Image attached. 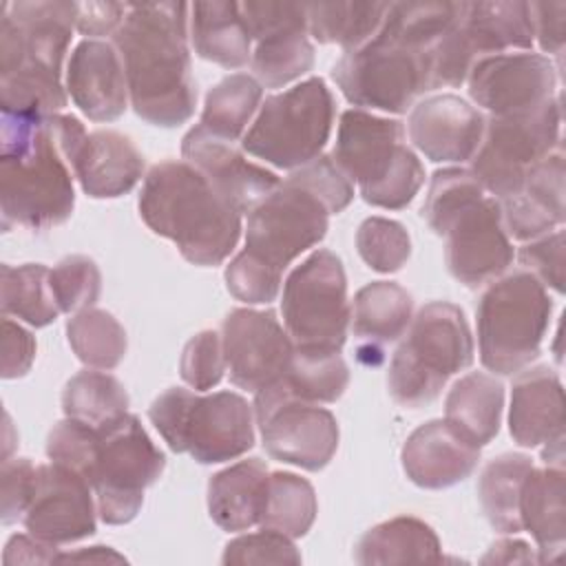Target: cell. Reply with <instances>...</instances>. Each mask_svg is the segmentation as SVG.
I'll use <instances>...</instances> for the list:
<instances>
[{
  "label": "cell",
  "mask_w": 566,
  "mask_h": 566,
  "mask_svg": "<svg viewBox=\"0 0 566 566\" xmlns=\"http://www.w3.org/2000/svg\"><path fill=\"white\" fill-rule=\"evenodd\" d=\"M509 431L520 447H539L564 438V389L555 369L537 365L515 374Z\"/></svg>",
  "instance_id": "cell-26"
},
{
  "label": "cell",
  "mask_w": 566,
  "mask_h": 566,
  "mask_svg": "<svg viewBox=\"0 0 566 566\" xmlns=\"http://www.w3.org/2000/svg\"><path fill=\"white\" fill-rule=\"evenodd\" d=\"M49 268L42 263L0 268V305L4 316H18L31 327L51 325L60 307L51 292Z\"/></svg>",
  "instance_id": "cell-39"
},
{
  "label": "cell",
  "mask_w": 566,
  "mask_h": 566,
  "mask_svg": "<svg viewBox=\"0 0 566 566\" xmlns=\"http://www.w3.org/2000/svg\"><path fill=\"white\" fill-rule=\"evenodd\" d=\"M329 226L327 208L294 181H281L248 212L245 252L281 272L316 245Z\"/></svg>",
  "instance_id": "cell-15"
},
{
  "label": "cell",
  "mask_w": 566,
  "mask_h": 566,
  "mask_svg": "<svg viewBox=\"0 0 566 566\" xmlns=\"http://www.w3.org/2000/svg\"><path fill=\"white\" fill-rule=\"evenodd\" d=\"M33 482H35V467L29 458L2 460V471H0L2 524H13V522H18V517H24V511L31 502Z\"/></svg>",
  "instance_id": "cell-50"
},
{
  "label": "cell",
  "mask_w": 566,
  "mask_h": 566,
  "mask_svg": "<svg viewBox=\"0 0 566 566\" xmlns=\"http://www.w3.org/2000/svg\"><path fill=\"white\" fill-rule=\"evenodd\" d=\"M480 562L482 564H539V555L526 542L504 537V539H497Z\"/></svg>",
  "instance_id": "cell-55"
},
{
  "label": "cell",
  "mask_w": 566,
  "mask_h": 566,
  "mask_svg": "<svg viewBox=\"0 0 566 566\" xmlns=\"http://www.w3.org/2000/svg\"><path fill=\"white\" fill-rule=\"evenodd\" d=\"M270 471L263 460L248 458L214 473L208 482V513L228 531H245L259 524Z\"/></svg>",
  "instance_id": "cell-31"
},
{
  "label": "cell",
  "mask_w": 566,
  "mask_h": 566,
  "mask_svg": "<svg viewBox=\"0 0 566 566\" xmlns=\"http://www.w3.org/2000/svg\"><path fill=\"white\" fill-rule=\"evenodd\" d=\"M349 385V369L340 352L296 347L287 371L272 385L281 394L305 402H336Z\"/></svg>",
  "instance_id": "cell-35"
},
{
  "label": "cell",
  "mask_w": 566,
  "mask_h": 566,
  "mask_svg": "<svg viewBox=\"0 0 566 566\" xmlns=\"http://www.w3.org/2000/svg\"><path fill=\"white\" fill-rule=\"evenodd\" d=\"M429 228L444 237L451 276L467 287L495 281L513 261V245L495 197L467 168L436 170L422 206Z\"/></svg>",
  "instance_id": "cell-5"
},
{
  "label": "cell",
  "mask_w": 566,
  "mask_h": 566,
  "mask_svg": "<svg viewBox=\"0 0 566 566\" xmlns=\"http://www.w3.org/2000/svg\"><path fill=\"white\" fill-rule=\"evenodd\" d=\"M497 203L506 234L517 241H531L559 228L566 217L562 146L528 170L520 190Z\"/></svg>",
  "instance_id": "cell-25"
},
{
  "label": "cell",
  "mask_w": 566,
  "mask_h": 566,
  "mask_svg": "<svg viewBox=\"0 0 566 566\" xmlns=\"http://www.w3.org/2000/svg\"><path fill=\"white\" fill-rule=\"evenodd\" d=\"M55 562H126L119 553H115L108 546H91V548H80L75 553H57Z\"/></svg>",
  "instance_id": "cell-56"
},
{
  "label": "cell",
  "mask_w": 566,
  "mask_h": 566,
  "mask_svg": "<svg viewBox=\"0 0 566 566\" xmlns=\"http://www.w3.org/2000/svg\"><path fill=\"white\" fill-rule=\"evenodd\" d=\"M334 97L321 77L265 97L241 148L281 170H296L316 159L329 139Z\"/></svg>",
  "instance_id": "cell-11"
},
{
  "label": "cell",
  "mask_w": 566,
  "mask_h": 566,
  "mask_svg": "<svg viewBox=\"0 0 566 566\" xmlns=\"http://www.w3.org/2000/svg\"><path fill=\"white\" fill-rule=\"evenodd\" d=\"M332 159L376 208L409 206L424 181V168L405 142L402 122L363 108L340 115Z\"/></svg>",
  "instance_id": "cell-7"
},
{
  "label": "cell",
  "mask_w": 566,
  "mask_h": 566,
  "mask_svg": "<svg viewBox=\"0 0 566 566\" xmlns=\"http://www.w3.org/2000/svg\"><path fill=\"white\" fill-rule=\"evenodd\" d=\"M458 33L473 64L509 49H531L533 18L528 2H462Z\"/></svg>",
  "instance_id": "cell-29"
},
{
  "label": "cell",
  "mask_w": 566,
  "mask_h": 566,
  "mask_svg": "<svg viewBox=\"0 0 566 566\" xmlns=\"http://www.w3.org/2000/svg\"><path fill=\"white\" fill-rule=\"evenodd\" d=\"M97 504L91 484L73 469L49 462L35 467L31 502L24 511V528L53 546L80 542L95 533Z\"/></svg>",
  "instance_id": "cell-20"
},
{
  "label": "cell",
  "mask_w": 566,
  "mask_h": 566,
  "mask_svg": "<svg viewBox=\"0 0 566 566\" xmlns=\"http://www.w3.org/2000/svg\"><path fill=\"white\" fill-rule=\"evenodd\" d=\"M57 559V546L46 544L38 537L13 535L2 553L4 564H51Z\"/></svg>",
  "instance_id": "cell-54"
},
{
  "label": "cell",
  "mask_w": 566,
  "mask_h": 566,
  "mask_svg": "<svg viewBox=\"0 0 566 566\" xmlns=\"http://www.w3.org/2000/svg\"><path fill=\"white\" fill-rule=\"evenodd\" d=\"M126 11L128 4L122 2H75V29L88 40L115 33Z\"/></svg>",
  "instance_id": "cell-53"
},
{
  "label": "cell",
  "mask_w": 566,
  "mask_h": 566,
  "mask_svg": "<svg viewBox=\"0 0 566 566\" xmlns=\"http://www.w3.org/2000/svg\"><path fill=\"white\" fill-rule=\"evenodd\" d=\"M188 31L199 57L226 69H241L252 57V35L239 2L190 4Z\"/></svg>",
  "instance_id": "cell-32"
},
{
  "label": "cell",
  "mask_w": 566,
  "mask_h": 566,
  "mask_svg": "<svg viewBox=\"0 0 566 566\" xmlns=\"http://www.w3.org/2000/svg\"><path fill=\"white\" fill-rule=\"evenodd\" d=\"M73 172L88 197L115 199L137 186L144 172V157L126 135L93 130L75 159Z\"/></svg>",
  "instance_id": "cell-28"
},
{
  "label": "cell",
  "mask_w": 566,
  "mask_h": 566,
  "mask_svg": "<svg viewBox=\"0 0 566 566\" xmlns=\"http://www.w3.org/2000/svg\"><path fill=\"white\" fill-rule=\"evenodd\" d=\"M564 467H533L520 493V524L537 542L539 562H553L566 544Z\"/></svg>",
  "instance_id": "cell-30"
},
{
  "label": "cell",
  "mask_w": 566,
  "mask_h": 566,
  "mask_svg": "<svg viewBox=\"0 0 566 566\" xmlns=\"http://www.w3.org/2000/svg\"><path fill=\"white\" fill-rule=\"evenodd\" d=\"M261 99L263 86L252 75L232 73L208 91L199 126L214 137L237 142L245 135L248 124L259 113Z\"/></svg>",
  "instance_id": "cell-38"
},
{
  "label": "cell",
  "mask_w": 566,
  "mask_h": 566,
  "mask_svg": "<svg viewBox=\"0 0 566 566\" xmlns=\"http://www.w3.org/2000/svg\"><path fill=\"white\" fill-rule=\"evenodd\" d=\"M73 115L2 113L0 210L2 230H46L64 223L75 206L73 166L86 142Z\"/></svg>",
  "instance_id": "cell-1"
},
{
  "label": "cell",
  "mask_w": 566,
  "mask_h": 566,
  "mask_svg": "<svg viewBox=\"0 0 566 566\" xmlns=\"http://www.w3.org/2000/svg\"><path fill=\"white\" fill-rule=\"evenodd\" d=\"M49 283L60 312L77 314L93 307L97 301L102 290V274L93 259L84 254H71L49 272Z\"/></svg>",
  "instance_id": "cell-44"
},
{
  "label": "cell",
  "mask_w": 566,
  "mask_h": 566,
  "mask_svg": "<svg viewBox=\"0 0 566 566\" xmlns=\"http://www.w3.org/2000/svg\"><path fill=\"white\" fill-rule=\"evenodd\" d=\"M504 407V387L495 376L471 371L453 382L444 400V420L478 447L489 444L497 431Z\"/></svg>",
  "instance_id": "cell-34"
},
{
  "label": "cell",
  "mask_w": 566,
  "mask_h": 566,
  "mask_svg": "<svg viewBox=\"0 0 566 566\" xmlns=\"http://www.w3.org/2000/svg\"><path fill=\"white\" fill-rule=\"evenodd\" d=\"M281 272L241 250L226 268L228 292L250 305L270 303L281 290Z\"/></svg>",
  "instance_id": "cell-47"
},
{
  "label": "cell",
  "mask_w": 566,
  "mask_h": 566,
  "mask_svg": "<svg viewBox=\"0 0 566 566\" xmlns=\"http://www.w3.org/2000/svg\"><path fill=\"white\" fill-rule=\"evenodd\" d=\"M184 161L192 164L241 214L250 212L281 181L279 177L252 164L234 148V142L214 137L203 126H192L181 139Z\"/></svg>",
  "instance_id": "cell-21"
},
{
  "label": "cell",
  "mask_w": 566,
  "mask_h": 566,
  "mask_svg": "<svg viewBox=\"0 0 566 566\" xmlns=\"http://www.w3.org/2000/svg\"><path fill=\"white\" fill-rule=\"evenodd\" d=\"M533 18V33L542 51L562 55L564 27H566V2H528Z\"/></svg>",
  "instance_id": "cell-52"
},
{
  "label": "cell",
  "mask_w": 566,
  "mask_h": 566,
  "mask_svg": "<svg viewBox=\"0 0 566 566\" xmlns=\"http://www.w3.org/2000/svg\"><path fill=\"white\" fill-rule=\"evenodd\" d=\"M316 511V493L305 478L287 471L270 473L259 517L261 528H272L292 539L303 537L312 528Z\"/></svg>",
  "instance_id": "cell-41"
},
{
  "label": "cell",
  "mask_w": 566,
  "mask_h": 566,
  "mask_svg": "<svg viewBox=\"0 0 566 566\" xmlns=\"http://www.w3.org/2000/svg\"><path fill=\"white\" fill-rule=\"evenodd\" d=\"M433 55L431 42L387 11L378 33L345 51L332 77L354 106L405 113L420 93L433 91Z\"/></svg>",
  "instance_id": "cell-6"
},
{
  "label": "cell",
  "mask_w": 566,
  "mask_h": 566,
  "mask_svg": "<svg viewBox=\"0 0 566 566\" xmlns=\"http://www.w3.org/2000/svg\"><path fill=\"white\" fill-rule=\"evenodd\" d=\"M391 2H316L305 4L307 31L323 44L360 49L380 29Z\"/></svg>",
  "instance_id": "cell-37"
},
{
  "label": "cell",
  "mask_w": 566,
  "mask_h": 566,
  "mask_svg": "<svg viewBox=\"0 0 566 566\" xmlns=\"http://www.w3.org/2000/svg\"><path fill=\"white\" fill-rule=\"evenodd\" d=\"M226 371V356L221 336L212 329L195 334L181 352L179 374L197 391H206L219 385Z\"/></svg>",
  "instance_id": "cell-46"
},
{
  "label": "cell",
  "mask_w": 566,
  "mask_h": 566,
  "mask_svg": "<svg viewBox=\"0 0 566 566\" xmlns=\"http://www.w3.org/2000/svg\"><path fill=\"white\" fill-rule=\"evenodd\" d=\"M533 467V460L524 453H502L493 458L480 473L478 497L482 511L489 524L502 535L522 531L520 493L524 478Z\"/></svg>",
  "instance_id": "cell-36"
},
{
  "label": "cell",
  "mask_w": 566,
  "mask_h": 566,
  "mask_svg": "<svg viewBox=\"0 0 566 566\" xmlns=\"http://www.w3.org/2000/svg\"><path fill=\"white\" fill-rule=\"evenodd\" d=\"M223 564H301L292 537L263 528L259 533L239 535L223 548Z\"/></svg>",
  "instance_id": "cell-48"
},
{
  "label": "cell",
  "mask_w": 566,
  "mask_h": 566,
  "mask_svg": "<svg viewBox=\"0 0 566 566\" xmlns=\"http://www.w3.org/2000/svg\"><path fill=\"white\" fill-rule=\"evenodd\" d=\"M254 420L265 451L279 462L321 471L338 449V422L332 411L274 387L254 394Z\"/></svg>",
  "instance_id": "cell-16"
},
{
  "label": "cell",
  "mask_w": 566,
  "mask_h": 566,
  "mask_svg": "<svg viewBox=\"0 0 566 566\" xmlns=\"http://www.w3.org/2000/svg\"><path fill=\"white\" fill-rule=\"evenodd\" d=\"M356 248L360 259L376 272H398L409 254L411 239L402 223L387 217H367L356 232Z\"/></svg>",
  "instance_id": "cell-43"
},
{
  "label": "cell",
  "mask_w": 566,
  "mask_h": 566,
  "mask_svg": "<svg viewBox=\"0 0 566 566\" xmlns=\"http://www.w3.org/2000/svg\"><path fill=\"white\" fill-rule=\"evenodd\" d=\"M66 338L73 354L91 369H113L126 356L128 338L122 323L106 310L88 307L66 323Z\"/></svg>",
  "instance_id": "cell-42"
},
{
  "label": "cell",
  "mask_w": 566,
  "mask_h": 566,
  "mask_svg": "<svg viewBox=\"0 0 566 566\" xmlns=\"http://www.w3.org/2000/svg\"><path fill=\"white\" fill-rule=\"evenodd\" d=\"M75 29V2H2V113L53 115L66 106L62 62Z\"/></svg>",
  "instance_id": "cell-3"
},
{
  "label": "cell",
  "mask_w": 566,
  "mask_h": 566,
  "mask_svg": "<svg viewBox=\"0 0 566 566\" xmlns=\"http://www.w3.org/2000/svg\"><path fill=\"white\" fill-rule=\"evenodd\" d=\"M471 363L473 336L464 312L449 301H431L411 318L389 363L387 389L398 405L422 407Z\"/></svg>",
  "instance_id": "cell-8"
},
{
  "label": "cell",
  "mask_w": 566,
  "mask_h": 566,
  "mask_svg": "<svg viewBox=\"0 0 566 566\" xmlns=\"http://www.w3.org/2000/svg\"><path fill=\"white\" fill-rule=\"evenodd\" d=\"M164 467V453L137 416L126 413L106 427H97L84 480L95 493L99 520L111 526L130 522L144 504V491L157 482Z\"/></svg>",
  "instance_id": "cell-12"
},
{
  "label": "cell",
  "mask_w": 566,
  "mask_h": 566,
  "mask_svg": "<svg viewBox=\"0 0 566 566\" xmlns=\"http://www.w3.org/2000/svg\"><path fill=\"white\" fill-rule=\"evenodd\" d=\"M35 358V338L11 318L2 321V378L24 376Z\"/></svg>",
  "instance_id": "cell-51"
},
{
  "label": "cell",
  "mask_w": 566,
  "mask_h": 566,
  "mask_svg": "<svg viewBox=\"0 0 566 566\" xmlns=\"http://www.w3.org/2000/svg\"><path fill=\"white\" fill-rule=\"evenodd\" d=\"M287 179L312 192L329 214L345 210L354 199V184L334 164L332 155H318L310 164L292 170Z\"/></svg>",
  "instance_id": "cell-45"
},
{
  "label": "cell",
  "mask_w": 566,
  "mask_h": 566,
  "mask_svg": "<svg viewBox=\"0 0 566 566\" xmlns=\"http://www.w3.org/2000/svg\"><path fill=\"white\" fill-rule=\"evenodd\" d=\"M137 208L146 226L195 265L223 263L241 237V212L188 161L155 164Z\"/></svg>",
  "instance_id": "cell-4"
},
{
  "label": "cell",
  "mask_w": 566,
  "mask_h": 566,
  "mask_svg": "<svg viewBox=\"0 0 566 566\" xmlns=\"http://www.w3.org/2000/svg\"><path fill=\"white\" fill-rule=\"evenodd\" d=\"M551 312L553 301L531 272L491 281L475 307L482 365L500 376L526 369L542 352Z\"/></svg>",
  "instance_id": "cell-10"
},
{
  "label": "cell",
  "mask_w": 566,
  "mask_h": 566,
  "mask_svg": "<svg viewBox=\"0 0 566 566\" xmlns=\"http://www.w3.org/2000/svg\"><path fill=\"white\" fill-rule=\"evenodd\" d=\"M66 93L88 119H117L130 97L115 46L102 40H82L66 64Z\"/></svg>",
  "instance_id": "cell-24"
},
{
  "label": "cell",
  "mask_w": 566,
  "mask_h": 566,
  "mask_svg": "<svg viewBox=\"0 0 566 566\" xmlns=\"http://www.w3.org/2000/svg\"><path fill=\"white\" fill-rule=\"evenodd\" d=\"M62 409L66 418L82 420L91 427H106L128 413V394L104 369H84L64 385Z\"/></svg>",
  "instance_id": "cell-40"
},
{
  "label": "cell",
  "mask_w": 566,
  "mask_h": 566,
  "mask_svg": "<svg viewBox=\"0 0 566 566\" xmlns=\"http://www.w3.org/2000/svg\"><path fill=\"white\" fill-rule=\"evenodd\" d=\"M221 345L232 385L252 394L276 382L294 354V340L272 310H232L221 325Z\"/></svg>",
  "instance_id": "cell-18"
},
{
  "label": "cell",
  "mask_w": 566,
  "mask_h": 566,
  "mask_svg": "<svg viewBox=\"0 0 566 566\" xmlns=\"http://www.w3.org/2000/svg\"><path fill=\"white\" fill-rule=\"evenodd\" d=\"M239 4L248 31L256 40L250 66L261 86L281 88L314 66L305 4L268 0Z\"/></svg>",
  "instance_id": "cell-17"
},
{
  "label": "cell",
  "mask_w": 566,
  "mask_h": 566,
  "mask_svg": "<svg viewBox=\"0 0 566 566\" xmlns=\"http://www.w3.org/2000/svg\"><path fill=\"white\" fill-rule=\"evenodd\" d=\"M186 2H142L113 33L133 111L148 124L172 128L188 122L197 106L190 66Z\"/></svg>",
  "instance_id": "cell-2"
},
{
  "label": "cell",
  "mask_w": 566,
  "mask_h": 566,
  "mask_svg": "<svg viewBox=\"0 0 566 566\" xmlns=\"http://www.w3.org/2000/svg\"><path fill=\"white\" fill-rule=\"evenodd\" d=\"M471 99L495 117L522 115L557 97L553 62L539 53H497L480 57L469 75Z\"/></svg>",
  "instance_id": "cell-19"
},
{
  "label": "cell",
  "mask_w": 566,
  "mask_h": 566,
  "mask_svg": "<svg viewBox=\"0 0 566 566\" xmlns=\"http://www.w3.org/2000/svg\"><path fill=\"white\" fill-rule=\"evenodd\" d=\"M440 559L442 546L436 531L411 515H398L371 526L354 548V562L363 566Z\"/></svg>",
  "instance_id": "cell-33"
},
{
  "label": "cell",
  "mask_w": 566,
  "mask_h": 566,
  "mask_svg": "<svg viewBox=\"0 0 566 566\" xmlns=\"http://www.w3.org/2000/svg\"><path fill=\"white\" fill-rule=\"evenodd\" d=\"M564 230L555 228L537 239H531L520 248V263L526 272H531L544 287H553L555 292H564Z\"/></svg>",
  "instance_id": "cell-49"
},
{
  "label": "cell",
  "mask_w": 566,
  "mask_h": 566,
  "mask_svg": "<svg viewBox=\"0 0 566 566\" xmlns=\"http://www.w3.org/2000/svg\"><path fill=\"white\" fill-rule=\"evenodd\" d=\"M413 318L411 294L394 281H374L360 287L352 305V334L358 343L356 358L363 365H380L385 345L398 340Z\"/></svg>",
  "instance_id": "cell-27"
},
{
  "label": "cell",
  "mask_w": 566,
  "mask_h": 566,
  "mask_svg": "<svg viewBox=\"0 0 566 566\" xmlns=\"http://www.w3.org/2000/svg\"><path fill=\"white\" fill-rule=\"evenodd\" d=\"M562 146L559 95L537 111L484 122L482 142L471 157V172L491 197L520 190L528 170Z\"/></svg>",
  "instance_id": "cell-14"
},
{
  "label": "cell",
  "mask_w": 566,
  "mask_h": 566,
  "mask_svg": "<svg viewBox=\"0 0 566 566\" xmlns=\"http://www.w3.org/2000/svg\"><path fill=\"white\" fill-rule=\"evenodd\" d=\"M148 418L175 453H190L201 464L234 460L254 444V411L237 391L197 396L170 387L153 400Z\"/></svg>",
  "instance_id": "cell-9"
},
{
  "label": "cell",
  "mask_w": 566,
  "mask_h": 566,
  "mask_svg": "<svg viewBox=\"0 0 566 566\" xmlns=\"http://www.w3.org/2000/svg\"><path fill=\"white\" fill-rule=\"evenodd\" d=\"M407 478L420 489H449L467 480L480 460V447L447 420H429L411 431L400 451Z\"/></svg>",
  "instance_id": "cell-23"
},
{
  "label": "cell",
  "mask_w": 566,
  "mask_h": 566,
  "mask_svg": "<svg viewBox=\"0 0 566 566\" xmlns=\"http://www.w3.org/2000/svg\"><path fill=\"white\" fill-rule=\"evenodd\" d=\"M480 108L467 99L444 93L418 102L407 122L411 144L431 161H469L484 135Z\"/></svg>",
  "instance_id": "cell-22"
},
{
  "label": "cell",
  "mask_w": 566,
  "mask_h": 566,
  "mask_svg": "<svg viewBox=\"0 0 566 566\" xmlns=\"http://www.w3.org/2000/svg\"><path fill=\"white\" fill-rule=\"evenodd\" d=\"M283 325L296 347L334 349L347 340L352 307L347 276L332 250H316L283 283Z\"/></svg>",
  "instance_id": "cell-13"
}]
</instances>
